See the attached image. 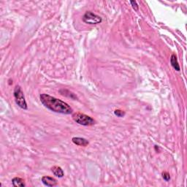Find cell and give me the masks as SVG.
I'll use <instances>...</instances> for the list:
<instances>
[{"mask_svg": "<svg viewBox=\"0 0 187 187\" xmlns=\"http://www.w3.org/2000/svg\"><path fill=\"white\" fill-rule=\"evenodd\" d=\"M40 100L41 103L45 107L55 113L69 115L73 112L72 108L67 103L62 100L57 99L56 97H54V96L48 95V94H40Z\"/></svg>", "mask_w": 187, "mask_h": 187, "instance_id": "obj_1", "label": "cell"}, {"mask_svg": "<svg viewBox=\"0 0 187 187\" xmlns=\"http://www.w3.org/2000/svg\"><path fill=\"white\" fill-rule=\"evenodd\" d=\"M72 119L76 123L78 124L83 126H92L96 124V121L93 118H91L89 116L86 115V114L80 113H73L72 116Z\"/></svg>", "mask_w": 187, "mask_h": 187, "instance_id": "obj_2", "label": "cell"}, {"mask_svg": "<svg viewBox=\"0 0 187 187\" xmlns=\"http://www.w3.org/2000/svg\"><path fill=\"white\" fill-rule=\"evenodd\" d=\"M13 96L15 97V103L17 104L18 107L23 110L28 109V105H27L26 101L25 100L24 94H23V92L20 86H15L14 91H13Z\"/></svg>", "mask_w": 187, "mask_h": 187, "instance_id": "obj_3", "label": "cell"}, {"mask_svg": "<svg viewBox=\"0 0 187 187\" xmlns=\"http://www.w3.org/2000/svg\"><path fill=\"white\" fill-rule=\"evenodd\" d=\"M82 19L84 23L91 25L98 24V23H100L102 21L101 17L94 14V13H92L91 11L86 12L85 14L83 15V16Z\"/></svg>", "mask_w": 187, "mask_h": 187, "instance_id": "obj_4", "label": "cell"}, {"mask_svg": "<svg viewBox=\"0 0 187 187\" xmlns=\"http://www.w3.org/2000/svg\"><path fill=\"white\" fill-rule=\"evenodd\" d=\"M42 182L43 184L46 186L49 187H53L56 186L58 184V181H57L56 179H55L53 177L50 176H43L42 178Z\"/></svg>", "mask_w": 187, "mask_h": 187, "instance_id": "obj_5", "label": "cell"}, {"mask_svg": "<svg viewBox=\"0 0 187 187\" xmlns=\"http://www.w3.org/2000/svg\"><path fill=\"white\" fill-rule=\"evenodd\" d=\"M72 141L74 144L79 145V146L85 147L89 144V142H88V140L83 138V137H72Z\"/></svg>", "mask_w": 187, "mask_h": 187, "instance_id": "obj_6", "label": "cell"}, {"mask_svg": "<svg viewBox=\"0 0 187 187\" xmlns=\"http://www.w3.org/2000/svg\"><path fill=\"white\" fill-rule=\"evenodd\" d=\"M51 172L55 176L59 177V178H62L64 176V171H63L62 167L59 166H54L51 167Z\"/></svg>", "mask_w": 187, "mask_h": 187, "instance_id": "obj_7", "label": "cell"}, {"mask_svg": "<svg viewBox=\"0 0 187 187\" xmlns=\"http://www.w3.org/2000/svg\"><path fill=\"white\" fill-rule=\"evenodd\" d=\"M12 183H13V186L15 187H25L26 184L22 178L15 177V178L12 179Z\"/></svg>", "mask_w": 187, "mask_h": 187, "instance_id": "obj_8", "label": "cell"}, {"mask_svg": "<svg viewBox=\"0 0 187 187\" xmlns=\"http://www.w3.org/2000/svg\"><path fill=\"white\" fill-rule=\"evenodd\" d=\"M170 64H171V65H172L173 67L174 68L176 71H180L181 70V68H180V66H179L178 59H177V56L175 54H173L172 56H171Z\"/></svg>", "mask_w": 187, "mask_h": 187, "instance_id": "obj_9", "label": "cell"}, {"mask_svg": "<svg viewBox=\"0 0 187 187\" xmlns=\"http://www.w3.org/2000/svg\"><path fill=\"white\" fill-rule=\"evenodd\" d=\"M114 114L118 117L122 118L125 116V112L124 111H121V110H116V111H114Z\"/></svg>", "mask_w": 187, "mask_h": 187, "instance_id": "obj_10", "label": "cell"}, {"mask_svg": "<svg viewBox=\"0 0 187 187\" xmlns=\"http://www.w3.org/2000/svg\"><path fill=\"white\" fill-rule=\"evenodd\" d=\"M162 176L163 179H164L165 181H169L170 180V174H169V173L163 172L162 173Z\"/></svg>", "mask_w": 187, "mask_h": 187, "instance_id": "obj_11", "label": "cell"}, {"mask_svg": "<svg viewBox=\"0 0 187 187\" xmlns=\"http://www.w3.org/2000/svg\"><path fill=\"white\" fill-rule=\"evenodd\" d=\"M129 2H130L132 7V8L135 10H136V11L138 10L139 7H138V5H137L136 1H130Z\"/></svg>", "mask_w": 187, "mask_h": 187, "instance_id": "obj_12", "label": "cell"}]
</instances>
